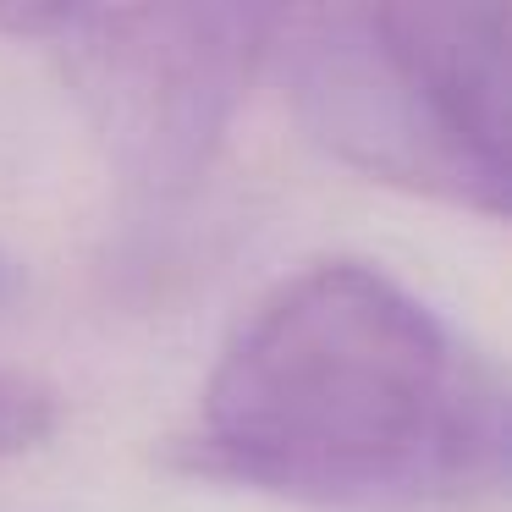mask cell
I'll list each match as a JSON object with an SVG mask.
<instances>
[{"label":"cell","mask_w":512,"mask_h":512,"mask_svg":"<svg viewBox=\"0 0 512 512\" xmlns=\"http://www.w3.org/2000/svg\"><path fill=\"white\" fill-rule=\"evenodd\" d=\"M171 463L325 512H419L507 474L501 380L386 270L320 259L221 347Z\"/></svg>","instance_id":"obj_1"},{"label":"cell","mask_w":512,"mask_h":512,"mask_svg":"<svg viewBox=\"0 0 512 512\" xmlns=\"http://www.w3.org/2000/svg\"><path fill=\"white\" fill-rule=\"evenodd\" d=\"M342 166L501 221L512 188V6L391 0L281 12L270 67Z\"/></svg>","instance_id":"obj_2"},{"label":"cell","mask_w":512,"mask_h":512,"mask_svg":"<svg viewBox=\"0 0 512 512\" xmlns=\"http://www.w3.org/2000/svg\"><path fill=\"white\" fill-rule=\"evenodd\" d=\"M276 23L270 6H0V28L50 50L105 160L149 199L210 171Z\"/></svg>","instance_id":"obj_3"},{"label":"cell","mask_w":512,"mask_h":512,"mask_svg":"<svg viewBox=\"0 0 512 512\" xmlns=\"http://www.w3.org/2000/svg\"><path fill=\"white\" fill-rule=\"evenodd\" d=\"M56 430V391L28 369L0 364V457H17Z\"/></svg>","instance_id":"obj_4"},{"label":"cell","mask_w":512,"mask_h":512,"mask_svg":"<svg viewBox=\"0 0 512 512\" xmlns=\"http://www.w3.org/2000/svg\"><path fill=\"white\" fill-rule=\"evenodd\" d=\"M12 259H6V254H0V303H6V298H12Z\"/></svg>","instance_id":"obj_5"}]
</instances>
